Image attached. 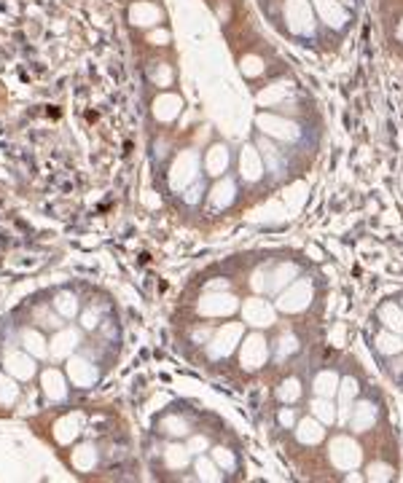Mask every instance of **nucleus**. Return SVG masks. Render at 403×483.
I'll list each match as a JSON object with an SVG mask.
<instances>
[{
    "label": "nucleus",
    "mask_w": 403,
    "mask_h": 483,
    "mask_svg": "<svg viewBox=\"0 0 403 483\" xmlns=\"http://www.w3.org/2000/svg\"><path fill=\"white\" fill-rule=\"evenodd\" d=\"M285 22L293 35H312L315 33V8L309 0H285Z\"/></svg>",
    "instance_id": "f257e3e1"
},
{
    "label": "nucleus",
    "mask_w": 403,
    "mask_h": 483,
    "mask_svg": "<svg viewBox=\"0 0 403 483\" xmlns=\"http://www.w3.org/2000/svg\"><path fill=\"white\" fill-rule=\"evenodd\" d=\"M312 389H315L317 397H333L336 389H339V376L333 371H320L315 384H312Z\"/></svg>",
    "instance_id": "f3484780"
},
{
    "label": "nucleus",
    "mask_w": 403,
    "mask_h": 483,
    "mask_svg": "<svg viewBox=\"0 0 403 483\" xmlns=\"http://www.w3.org/2000/svg\"><path fill=\"white\" fill-rule=\"evenodd\" d=\"M242 317H245L247 325H253V328H269V325H274L277 311H274V306H269L263 298H250L242 306Z\"/></svg>",
    "instance_id": "423d86ee"
},
{
    "label": "nucleus",
    "mask_w": 403,
    "mask_h": 483,
    "mask_svg": "<svg viewBox=\"0 0 403 483\" xmlns=\"http://www.w3.org/2000/svg\"><path fill=\"white\" fill-rule=\"evenodd\" d=\"M301 395H304V389H301V381L298 379H285L277 387V397H280L282 403H288V406H293Z\"/></svg>",
    "instance_id": "aec40b11"
},
{
    "label": "nucleus",
    "mask_w": 403,
    "mask_h": 483,
    "mask_svg": "<svg viewBox=\"0 0 403 483\" xmlns=\"http://www.w3.org/2000/svg\"><path fill=\"white\" fill-rule=\"evenodd\" d=\"M398 38H403V24L398 27Z\"/></svg>",
    "instance_id": "7c9ffc66"
},
{
    "label": "nucleus",
    "mask_w": 403,
    "mask_h": 483,
    "mask_svg": "<svg viewBox=\"0 0 403 483\" xmlns=\"http://www.w3.org/2000/svg\"><path fill=\"white\" fill-rule=\"evenodd\" d=\"M234 196H237V186L228 180V177H224L215 188H212V207H228L231 202H234Z\"/></svg>",
    "instance_id": "a211bd4d"
},
{
    "label": "nucleus",
    "mask_w": 403,
    "mask_h": 483,
    "mask_svg": "<svg viewBox=\"0 0 403 483\" xmlns=\"http://www.w3.org/2000/svg\"><path fill=\"white\" fill-rule=\"evenodd\" d=\"M196 470H199V478H205V481H221L224 475L218 473V465H212L210 459H199L196 462Z\"/></svg>",
    "instance_id": "b1692460"
},
{
    "label": "nucleus",
    "mask_w": 403,
    "mask_h": 483,
    "mask_svg": "<svg viewBox=\"0 0 403 483\" xmlns=\"http://www.w3.org/2000/svg\"><path fill=\"white\" fill-rule=\"evenodd\" d=\"M242 333H245V328H242L240 322H228V325H224V328L215 333V339H212L210 355L212 357H226V355H231L234 346L242 344V341H240Z\"/></svg>",
    "instance_id": "0eeeda50"
},
{
    "label": "nucleus",
    "mask_w": 403,
    "mask_h": 483,
    "mask_svg": "<svg viewBox=\"0 0 403 483\" xmlns=\"http://www.w3.org/2000/svg\"><path fill=\"white\" fill-rule=\"evenodd\" d=\"M296 274H298L296 266H288V263H282L280 269H277V272L272 274V279H274V282H269L266 288H272V290H280V288H285V285H291Z\"/></svg>",
    "instance_id": "4be33fe9"
},
{
    "label": "nucleus",
    "mask_w": 403,
    "mask_h": 483,
    "mask_svg": "<svg viewBox=\"0 0 403 483\" xmlns=\"http://www.w3.org/2000/svg\"><path fill=\"white\" fill-rule=\"evenodd\" d=\"M315 11L320 14V19H323L328 27H333V30H342V27L347 24V19H350L347 8H344L339 0H315Z\"/></svg>",
    "instance_id": "1a4fd4ad"
},
{
    "label": "nucleus",
    "mask_w": 403,
    "mask_h": 483,
    "mask_svg": "<svg viewBox=\"0 0 403 483\" xmlns=\"http://www.w3.org/2000/svg\"><path fill=\"white\" fill-rule=\"evenodd\" d=\"M256 124L261 126V132L266 135V138L282 140V142H296L298 135H301L293 121L280 119V116H274V113H258Z\"/></svg>",
    "instance_id": "20e7f679"
},
{
    "label": "nucleus",
    "mask_w": 403,
    "mask_h": 483,
    "mask_svg": "<svg viewBox=\"0 0 403 483\" xmlns=\"http://www.w3.org/2000/svg\"><path fill=\"white\" fill-rule=\"evenodd\" d=\"M368 478L371 481H390L393 478V470L387 465H371L368 467Z\"/></svg>",
    "instance_id": "cd10ccee"
},
{
    "label": "nucleus",
    "mask_w": 403,
    "mask_h": 483,
    "mask_svg": "<svg viewBox=\"0 0 403 483\" xmlns=\"http://www.w3.org/2000/svg\"><path fill=\"white\" fill-rule=\"evenodd\" d=\"M312 416L323 424H333L336 422V406L331 403V397H317L312 400Z\"/></svg>",
    "instance_id": "6ab92c4d"
},
{
    "label": "nucleus",
    "mask_w": 403,
    "mask_h": 483,
    "mask_svg": "<svg viewBox=\"0 0 403 483\" xmlns=\"http://www.w3.org/2000/svg\"><path fill=\"white\" fill-rule=\"evenodd\" d=\"M312 301V285L309 279H293L285 290H282L280 301H277V309L288 311V314H298L309 306Z\"/></svg>",
    "instance_id": "f03ea898"
},
{
    "label": "nucleus",
    "mask_w": 403,
    "mask_h": 483,
    "mask_svg": "<svg viewBox=\"0 0 403 483\" xmlns=\"http://www.w3.org/2000/svg\"><path fill=\"white\" fill-rule=\"evenodd\" d=\"M269 360V344L261 333H250L240 346V362L245 371H258Z\"/></svg>",
    "instance_id": "7ed1b4c3"
},
{
    "label": "nucleus",
    "mask_w": 403,
    "mask_h": 483,
    "mask_svg": "<svg viewBox=\"0 0 403 483\" xmlns=\"http://www.w3.org/2000/svg\"><path fill=\"white\" fill-rule=\"evenodd\" d=\"M325 424L323 422H317L315 416L309 419H301L296 422V438L304 443V446H317V443H323V438H325V430H323Z\"/></svg>",
    "instance_id": "9d476101"
},
{
    "label": "nucleus",
    "mask_w": 403,
    "mask_h": 483,
    "mask_svg": "<svg viewBox=\"0 0 403 483\" xmlns=\"http://www.w3.org/2000/svg\"><path fill=\"white\" fill-rule=\"evenodd\" d=\"M175 103H180L177 97H161V103H156V105H161V110H156V116H161V119H173L177 113V107H170V105H175Z\"/></svg>",
    "instance_id": "c85d7f7f"
},
{
    "label": "nucleus",
    "mask_w": 403,
    "mask_h": 483,
    "mask_svg": "<svg viewBox=\"0 0 403 483\" xmlns=\"http://www.w3.org/2000/svg\"><path fill=\"white\" fill-rule=\"evenodd\" d=\"M379 322L385 325L387 330H393V333H401L403 336V309L398 304H385L382 309H379Z\"/></svg>",
    "instance_id": "dca6fc26"
},
{
    "label": "nucleus",
    "mask_w": 403,
    "mask_h": 483,
    "mask_svg": "<svg viewBox=\"0 0 403 483\" xmlns=\"http://www.w3.org/2000/svg\"><path fill=\"white\" fill-rule=\"evenodd\" d=\"M331 465L339 470H352V467L360 465V446L347 438V435H339L331 440Z\"/></svg>",
    "instance_id": "39448f33"
},
{
    "label": "nucleus",
    "mask_w": 403,
    "mask_h": 483,
    "mask_svg": "<svg viewBox=\"0 0 403 483\" xmlns=\"http://www.w3.org/2000/svg\"><path fill=\"white\" fill-rule=\"evenodd\" d=\"M212 456H215V465L224 467V470H234L237 467V459L228 449H212Z\"/></svg>",
    "instance_id": "393cba45"
},
{
    "label": "nucleus",
    "mask_w": 403,
    "mask_h": 483,
    "mask_svg": "<svg viewBox=\"0 0 403 483\" xmlns=\"http://www.w3.org/2000/svg\"><path fill=\"white\" fill-rule=\"evenodd\" d=\"M266 65H263L261 57H256V54H245L242 57V73H245L247 78H256V75H261Z\"/></svg>",
    "instance_id": "5701e85b"
},
{
    "label": "nucleus",
    "mask_w": 403,
    "mask_h": 483,
    "mask_svg": "<svg viewBox=\"0 0 403 483\" xmlns=\"http://www.w3.org/2000/svg\"><path fill=\"white\" fill-rule=\"evenodd\" d=\"M263 158L261 154L253 148V145H245L242 148V154H240V174H242V180L245 183H258L263 177Z\"/></svg>",
    "instance_id": "6e6552de"
},
{
    "label": "nucleus",
    "mask_w": 403,
    "mask_h": 483,
    "mask_svg": "<svg viewBox=\"0 0 403 483\" xmlns=\"http://www.w3.org/2000/svg\"><path fill=\"white\" fill-rule=\"evenodd\" d=\"M376 352L379 355H385V357H401L403 352V339L401 333H393V330H382V333H376Z\"/></svg>",
    "instance_id": "ddd939ff"
},
{
    "label": "nucleus",
    "mask_w": 403,
    "mask_h": 483,
    "mask_svg": "<svg viewBox=\"0 0 403 483\" xmlns=\"http://www.w3.org/2000/svg\"><path fill=\"white\" fill-rule=\"evenodd\" d=\"M280 424H282V427H288V430H293V427H296V411H293L291 406L280 408Z\"/></svg>",
    "instance_id": "c756f323"
},
{
    "label": "nucleus",
    "mask_w": 403,
    "mask_h": 483,
    "mask_svg": "<svg viewBox=\"0 0 403 483\" xmlns=\"http://www.w3.org/2000/svg\"><path fill=\"white\" fill-rule=\"evenodd\" d=\"M374 422H376V406H374L371 400H363V403H358V406L352 408L350 427L355 432H368L374 427Z\"/></svg>",
    "instance_id": "9b49d317"
},
{
    "label": "nucleus",
    "mask_w": 403,
    "mask_h": 483,
    "mask_svg": "<svg viewBox=\"0 0 403 483\" xmlns=\"http://www.w3.org/2000/svg\"><path fill=\"white\" fill-rule=\"evenodd\" d=\"M298 349V341H296V336H282L280 339V352H277V357L280 360H285L288 355H293Z\"/></svg>",
    "instance_id": "bb28decb"
},
{
    "label": "nucleus",
    "mask_w": 403,
    "mask_h": 483,
    "mask_svg": "<svg viewBox=\"0 0 403 483\" xmlns=\"http://www.w3.org/2000/svg\"><path fill=\"white\" fill-rule=\"evenodd\" d=\"M288 91H291V87H288L285 81H280V84H272V87L263 89L261 94H258V103H261V105H274V103H280L282 97H288Z\"/></svg>",
    "instance_id": "412c9836"
},
{
    "label": "nucleus",
    "mask_w": 403,
    "mask_h": 483,
    "mask_svg": "<svg viewBox=\"0 0 403 483\" xmlns=\"http://www.w3.org/2000/svg\"><path fill=\"white\" fill-rule=\"evenodd\" d=\"M199 309L205 311V314H215V317H221V314H231V311H237V298L234 295H224V293H215V295H207L205 301H202V306Z\"/></svg>",
    "instance_id": "f8f14e48"
},
{
    "label": "nucleus",
    "mask_w": 403,
    "mask_h": 483,
    "mask_svg": "<svg viewBox=\"0 0 403 483\" xmlns=\"http://www.w3.org/2000/svg\"><path fill=\"white\" fill-rule=\"evenodd\" d=\"M228 161H231V156H228V148L226 145H212L210 151H207V158H205V164H207V172L210 174H224L228 170Z\"/></svg>",
    "instance_id": "2eb2a0df"
},
{
    "label": "nucleus",
    "mask_w": 403,
    "mask_h": 483,
    "mask_svg": "<svg viewBox=\"0 0 403 483\" xmlns=\"http://www.w3.org/2000/svg\"><path fill=\"white\" fill-rule=\"evenodd\" d=\"M358 379H352L347 376L344 381H339V389H336V395H339V416L342 419H347L350 416V406L355 403V397H358Z\"/></svg>",
    "instance_id": "4468645a"
},
{
    "label": "nucleus",
    "mask_w": 403,
    "mask_h": 483,
    "mask_svg": "<svg viewBox=\"0 0 403 483\" xmlns=\"http://www.w3.org/2000/svg\"><path fill=\"white\" fill-rule=\"evenodd\" d=\"M132 17H135V19L140 17V22H138V24H154V22L159 19V11L154 8V6H138V8L132 11Z\"/></svg>",
    "instance_id": "a878e982"
}]
</instances>
